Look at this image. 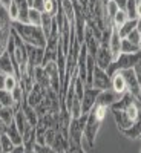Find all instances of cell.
Here are the masks:
<instances>
[{"label": "cell", "instance_id": "39", "mask_svg": "<svg viewBox=\"0 0 141 153\" xmlns=\"http://www.w3.org/2000/svg\"><path fill=\"white\" fill-rule=\"evenodd\" d=\"M112 2L118 6V9L126 11V3H127V0H112Z\"/></svg>", "mask_w": 141, "mask_h": 153}, {"label": "cell", "instance_id": "30", "mask_svg": "<svg viewBox=\"0 0 141 153\" xmlns=\"http://www.w3.org/2000/svg\"><path fill=\"white\" fill-rule=\"evenodd\" d=\"M29 23L34 26H42V12L34 8L29 9Z\"/></svg>", "mask_w": 141, "mask_h": 153}, {"label": "cell", "instance_id": "45", "mask_svg": "<svg viewBox=\"0 0 141 153\" xmlns=\"http://www.w3.org/2000/svg\"><path fill=\"white\" fill-rule=\"evenodd\" d=\"M109 2H110V0H101V3H103V8H104V6H107V3H109Z\"/></svg>", "mask_w": 141, "mask_h": 153}, {"label": "cell", "instance_id": "22", "mask_svg": "<svg viewBox=\"0 0 141 153\" xmlns=\"http://www.w3.org/2000/svg\"><path fill=\"white\" fill-rule=\"evenodd\" d=\"M6 135L9 136L11 141L14 143V146H20V144H23L22 133H20V130L17 129V126H16V123H14V121H12V123L8 126V132H6Z\"/></svg>", "mask_w": 141, "mask_h": 153}, {"label": "cell", "instance_id": "15", "mask_svg": "<svg viewBox=\"0 0 141 153\" xmlns=\"http://www.w3.org/2000/svg\"><path fill=\"white\" fill-rule=\"evenodd\" d=\"M45 97H46V91H45V89H42L38 84L34 83V87L31 89V92H29L28 97H26V103H28L29 106L35 107V106H38V104H40L42 101L45 100Z\"/></svg>", "mask_w": 141, "mask_h": 153}, {"label": "cell", "instance_id": "5", "mask_svg": "<svg viewBox=\"0 0 141 153\" xmlns=\"http://www.w3.org/2000/svg\"><path fill=\"white\" fill-rule=\"evenodd\" d=\"M141 60V49L138 51V52H132V54H124V52H121L120 55H118V58L117 60H113L110 65H109V68L106 69V72H107V75L112 76L117 74V72H120V71H124V69H134L135 68V65Z\"/></svg>", "mask_w": 141, "mask_h": 153}, {"label": "cell", "instance_id": "34", "mask_svg": "<svg viewBox=\"0 0 141 153\" xmlns=\"http://www.w3.org/2000/svg\"><path fill=\"white\" fill-rule=\"evenodd\" d=\"M8 12H9V17H11L12 22H16L19 19V8H17V3L16 2L11 3V6L8 8Z\"/></svg>", "mask_w": 141, "mask_h": 153}, {"label": "cell", "instance_id": "4", "mask_svg": "<svg viewBox=\"0 0 141 153\" xmlns=\"http://www.w3.org/2000/svg\"><path fill=\"white\" fill-rule=\"evenodd\" d=\"M109 107H104V106H98L95 104L91 112L87 113V120H86V126H84V138L89 144V147H94L95 144V136L100 130V126H101V121L104 120L106 117V112H107Z\"/></svg>", "mask_w": 141, "mask_h": 153}, {"label": "cell", "instance_id": "9", "mask_svg": "<svg viewBox=\"0 0 141 153\" xmlns=\"http://www.w3.org/2000/svg\"><path fill=\"white\" fill-rule=\"evenodd\" d=\"M101 91L95 87H86L84 86V91H83V98H81V113H89L91 109L95 106V101L97 97Z\"/></svg>", "mask_w": 141, "mask_h": 153}, {"label": "cell", "instance_id": "36", "mask_svg": "<svg viewBox=\"0 0 141 153\" xmlns=\"http://www.w3.org/2000/svg\"><path fill=\"white\" fill-rule=\"evenodd\" d=\"M32 8L37 9V11H40V12H43L45 11V0H34Z\"/></svg>", "mask_w": 141, "mask_h": 153}, {"label": "cell", "instance_id": "47", "mask_svg": "<svg viewBox=\"0 0 141 153\" xmlns=\"http://www.w3.org/2000/svg\"><path fill=\"white\" fill-rule=\"evenodd\" d=\"M0 153H5V152H3V149H2V144H0Z\"/></svg>", "mask_w": 141, "mask_h": 153}, {"label": "cell", "instance_id": "38", "mask_svg": "<svg viewBox=\"0 0 141 153\" xmlns=\"http://www.w3.org/2000/svg\"><path fill=\"white\" fill-rule=\"evenodd\" d=\"M8 126H9V124H6L3 120H0V136L6 135V132H8Z\"/></svg>", "mask_w": 141, "mask_h": 153}, {"label": "cell", "instance_id": "14", "mask_svg": "<svg viewBox=\"0 0 141 153\" xmlns=\"http://www.w3.org/2000/svg\"><path fill=\"white\" fill-rule=\"evenodd\" d=\"M11 31H12V22H0V55L6 52Z\"/></svg>", "mask_w": 141, "mask_h": 153}, {"label": "cell", "instance_id": "13", "mask_svg": "<svg viewBox=\"0 0 141 153\" xmlns=\"http://www.w3.org/2000/svg\"><path fill=\"white\" fill-rule=\"evenodd\" d=\"M121 97H123V95L117 94L115 91H110V89H107V91H101V92L98 94V97H97L95 104L104 106V107H109V109H110V106L117 103Z\"/></svg>", "mask_w": 141, "mask_h": 153}, {"label": "cell", "instance_id": "32", "mask_svg": "<svg viewBox=\"0 0 141 153\" xmlns=\"http://www.w3.org/2000/svg\"><path fill=\"white\" fill-rule=\"evenodd\" d=\"M0 144H2V149H3V152L5 153H11L12 152V149H14L16 146H14V143L9 139V136L8 135H3V136H0Z\"/></svg>", "mask_w": 141, "mask_h": 153}, {"label": "cell", "instance_id": "23", "mask_svg": "<svg viewBox=\"0 0 141 153\" xmlns=\"http://www.w3.org/2000/svg\"><path fill=\"white\" fill-rule=\"evenodd\" d=\"M123 135H126L127 138H131V139H135L141 135V115L138 117V120L129 127V129H126V130H121Z\"/></svg>", "mask_w": 141, "mask_h": 153}, {"label": "cell", "instance_id": "49", "mask_svg": "<svg viewBox=\"0 0 141 153\" xmlns=\"http://www.w3.org/2000/svg\"><path fill=\"white\" fill-rule=\"evenodd\" d=\"M2 107H3V104H2V103H0V109H2Z\"/></svg>", "mask_w": 141, "mask_h": 153}, {"label": "cell", "instance_id": "20", "mask_svg": "<svg viewBox=\"0 0 141 153\" xmlns=\"http://www.w3.org/2000/svg\"><path fill=\"white\" fill-rule=\"evenodd\" d=\"M54 22H55V17H52L51 14H48V12H45V11L42 12V29H43V34H45L46 38L51 35Z\"/></svg>", "mask_w": 141, "mask_h": 153}, {"label": "cell", "instance_id": "44", "mask_svg": "<svg viewBox=\"0 0 141 153\" xmlns=\"http://www.w3.org/2000/svg\"><path fill=\"white\" fill-rule=\"evenodd\" d=\"M137 17H141V3H137Z\"/></svg>", "mask_w": 141, "mask_h": 153}, {"label": "cell", "instance_id": "46", "mask_svg": "<svg viewBox=\"0 0 141 153\" xmlns=\"http://www.w3.org/2000/svg\"><path fill=\"white\" fill-rule=\"evenodd\" d=\"M26 2H28V5L32 8V5H34V0H26Z\"/></svg>", "mask_w": 141, "mask_h": 153}, {"label": "cell", "instance_id": "24", "mask_svg": "<svg viewBox=\"0 0 141 153\" xmlns=\"http://www.w3.org/2000/svg\"><path fill=\"white\" fill-rule=\"evenodd\" d=\"M0 103L3 104V107H16V109L20 107V106H17V103L14 101L12 92L6 91V89H2V91H0Z\"/></svg>", "mask_w": 141, "mask_h": 153}, {"label": "cell", "instance_id": "40", "mask_svg": "<svg viewBox=\"0 0 141 153\" xmlns=\"http://www.w3.org/2000/svg\"><path fill=\"white\" fill-rule=\"evenodd\" d=\"M11 153H25V146H23V144L16 146L14 149H12V152H11Z\"/></svg>", "mask_w": 141, "mask_h": 153}, {"label": "cell", "instance_id": "1", "mask_svg": "<svg viewBox=\"0 0 141 153\" xmlns=\"http://www.w3.org/2000/svg\"><path fill=\"white\" fill-rule=\"evenodd\" d=\"M110 110L113 113L117 127L120 130H126L141 115V101H138L129 92H126V94H123V97L117 103L110 106Z\"/></svg>", "mask_w": 141, "mask_h": 153}, {"label": "cell", "instance_id": "8", "mask_svg": "<svg viewBox=\"0 0 141 153\" xmlns=\"http://www.w3.org/2000/svg\"><path fill=\"white\" fill-rule=\"evenodd\" d=\"M123 78L126 81V89L127 92H129L131 95H134L138 101H141V86L137 80V75L134 72V69H124V71H120Z\"/></svg>", "mask_w": 141, "mask_h": 153}, {"label": "cell", "instance_id": "29", "mask_svg": "<svg viewBox=\"0 0 141 153\" xmlns=\"http://www.w3.org/2000/svg\"><path fill=\"white\" fill-rule=\"evenodd\" d=\"M140 51V48L138 46H135V45H132L127 38H121V52H124V54H132V52H138Z\"/></svg>", "mask_w": 141, "mask_h": 153}, {"label": "cell", "instance_id": "31", "mask_svg": "<svg viewBox=\"0 0 141 153\" xmlns=\"http://www.w3.org/2000/svg\"><path fill=\"white\" fill-rule=\"evenodd\" d=\"M17 84H19V78L16 75H6L5 76V89H6V91L12 92Z\"/></svg>", "mask_w": 141, "mask_h": 153}, {"label": "cell", "instance_id": "6", "mask_svg": "<svg viewBox=\"0 0 141 153\" xmlns=\"http://www.w3.org/2000/svg\"><path fill=\"white\" fill-rule=\"evenodd\" d=\"M86 120H87V113H83L80 118H72L71 120V124H69V143H72L75 146H81L83 138H84Z\"/></svg>", "mask_w": 141, "mask_h": 153}, {"label": "cell", "instance_id": "17", "mask_svg": "<svg viewBox=\"0 0 141 153\" xmlns=\"http://www.w3.org/2000/svg\"><path fill=\"white\" fill-rule=\"evenodd\" d=\"M34 83L38 84L42 89H45V91H48V89H51V80H49V75L46 74L45 68L43 66H38L34 69Z\"/></svg>", "mask_w": 141, "mask_h": 153}, {"label": "cell", "instance_id": "28", "mask_svg": "<svg viewBox=\"0 0 141 153\" xmlns=\"http://www.w3.org/2000/svg\"><path fill=\"white\" fill-rule=\"evenodd\" d=\"M126 14L129 20H137V0H127L126 3Z\"/></svg>", "mask_w": 141, "mask_h": 153}, {"label": "cell", "instance_id": "19", "mask_svg": "<svg viewBox=\"0 0 141 153\" xmlns=\"http://www.w3.org/2000/svg\"><path fill=\"white\" fill-rule=\"evenodd\" d=\"M0 72L5 74V75H16L14 66H12V63L9 60L8 52H3L2 55H0Z\"/></svg>", "mask_w": 141, "mask_h": 153}, {"label": "cell", "instance_id": "25", "mask_svg": "<svg viewBox=\"0 0 141 153\" xmlns=\"http://www.w3.org/2000/svg\"><path fill=\"white\" fill-rule=\"evenodd\" d=\"M16 117V107H2L0 109V120H3L6 124H11Z\"/></svg>", "mask_w": 141, "mask_h": 153}, {"label": "cell", "instance_id": "43", "mask_svg": "<svg viewBox=\"0 0 141 153\" xmlns=\"http://www.w3.org/2000/svg\"><path fill=\"white\" fill-rule=\"evenodd\" d=\"M135 29L141 34V17H138V19H137V28H135Z\"/></svg>", "mask_w": 141, "mask_h": 153}, {"label": "cell", "instance_id": "16", "mask_svg": "<svg viewBox=\"0 0 141 153\" xmlns=\"http://www.w3.org/2000/svg\"><path fill=\"white\" fill-rule=\"evenodd\" d=\"M109 49H110L112 58L117 60L118 55L121 54V37H120L118 29L115 26H112V34H110V40H109Z\"/></svg>", "mask_w": 141, "mask_h": 153}, {"label": "cell", "instance_id": "27", "mask_svg": "<svg viewBox=\"0 0 141 153\" xmlns=\"http://www.w3.org/2000/svg\"><path fill=\"white\" fill-rule=\"evenodd\" d=\"M127 20H129V17H127L126 11H121V9H120V11L117 12V14H115V17L112 19V25L118 29V28H121V26H123V25H124Z\"/></svg>", "mask_w": 141, "mask_h": 153}, {"label": "cell", "instance_id": "18", "mask_svg": "<svg viewBox=\"0 0 141 153\" xmlns=\"http://www.w3.org/2000/svg\"><path fill=\"white\" fill-rule=\"evenodd\" d=\"M110 89H113L117 94L123 95L127 92V89H126V81L123 78V75L121 72H117L113 76H112V80H110Z\"/></svg>", "mask_w": 141, "mask_h": 153}, {"label": "cell", "instance_id": "51", "mask_svg": "<svg viewBox=\"0 0 141 153\" xmlns=\"http://www.w3.org/2000/svg\"><path fill=\"white\" fill-rule=\"evenodd\" d=\"M138 138H140V139H141V135H140V136H138Z\"/></svg>", "mask_w": 141, "mask_h": 153}, {"label": "cell", "instance_id": "7", "mask_svg": "<svg viewBox=\"0 0 141 153\" xmlns=\"http://www.w3.org/2000/svg\"><path fill=\"white\" fill-rule=\"evenodd\" d=\"M26 49H28V74L34 78V69L43 65L45 48L26 45Z\"/></svg>", "mask_w": 141, "mask_h": 153}, {"label": "cell", "instance_id": "10", "mask_svg": "<svg viewBox=\"0 0 141 153\" xmlns=\"http://www.w3.org/2000/svg\"><path fill=\"white\" fill-rule=\"evenodd\" d=\"M112 61H113V58H112V54H110L109 45H107V43H100L98 52H97V57H95V65H97L100 69L106 71Z\"/></svg>", "mask_w": 141, "mask_h": 153}, {"label": "cell", "instance_id": "33", "mask_svg": "<svg viewBox=\"0 0 141 153\" xmlns=\"http://www.w3.org/2000/svg\"><path fill=\"white\" fill-rule=\"evenodd\" d=\"M34 152L35 153H57L51 146L48 144H35L34 146Z\"/></svg>", "mask_w": 141, "mask_h": 153}, {"label": "cell", "instance_id": "3", "mask_svg": "<svg viewBox=\"0 0 141 153\" xmlns=\"http://www.w3.org/2000/svg\"><path fill=\"white\" fill-rule=\"evenodd\" d=\"M12 29L17 32V35L25 42V45L45 48L46 46V37L43 34L42 26H34L31 23H20L12 22Z\"/></svg>", "mask_w": 141, "mask_h": 153}, {"label": "cell", "instance_id": "12", "mask_svg": "<svg viewBox=\"0 0 141 153\" xmlns=\"http://www.w3.org/2000/svg\"><path fill=\"white\" fill-rule=\"evenodd\" d=\"M83 45L87 49V54L95 60L97 52H98V48H100V40L97 38V35L94 34V31L89 28L87 25H86V29H84V42H83Z\"/></svg>", "mask_w": 141, "mask_h": 153}, {"label": "cell", "instance_id": "11", "mask_svg": "<svg viewBox=\"0 0 141 153\" xmlns=\"http://www.w3.org/2000/svg\"><path fill=\"white\" fill-rule=\"evenodd\" d=\"M110 80H112V78L107 75V72L103 71V69H100V68L95 65L92 87L98 89V91H107V89H110Z\"/></svg>", "mask_w": 141, "mask_h": 153}, {"label": "cell", "instance_id": "41", "mask_svg": "<svg viewBox=\"0 0 141 153\" xmlns=\"http://www.w3.org/2000/svg\"><path fill=\"white\" fill-rule=\"evenodd\" d=\"M14 2V0H0V6H3V8H9L11 6V3Z\"/></svg>", "mask_w": 141, "mask_h": 153}, {"label": "cell", "instance_id": "37", "mask_svg": "<svg viewBox=\"0 0 141 153\" xmlns=\"http://www.w3.org/2000/svg\"><path fill=\"white\" fill-rule=\"evenodd\" d=\"M134 72H135V75H137V80H138V83H140V86H141V60L135 65V68H134Z\"/></svg>", "mask_w": 141, "mask_h": 153}, {"label": "cell", "instance_id": "35", "mask_svg": "<svg viewBox=\"0 0 141 153\" xmlns=\"http://www.w3.org/2000/svg\"><path fill=\"white\" fill-rule=\"evenodd\" d=\"M140 35H141V34H140V32H138L137 29H134V31H132V32H131L129 35H127L126 38H127V40H129V42H131L132 45L138 46V45H140ZM138 48H140V46H138Z\"/></svg>", "mask_w": 141, "mask_h": 153}, {"label": "cell", "instance_id": "26", "mask_svg": "<svg viewBox=\"0 0 141 153\" xmlns=\"http://www.w3.org/2000/svg\"><path fill=\"white\" fill-rule=\"evenodd\" d=\"M135 28H137V20H127L121 28H118V34L121 38H126Z\"/></svg>", "mask_w": 141, "mask_h": 153}, {"label": "cell", "instance_id": "50", "mask_svg": "<svg viewBox=\"0 0 141 153\" xmlns=\"http://www.w3.org/2000/svg\"><path fill=\"white\" fill-rule=\"evenodd\" d=\"M137 3H141V0H137Z\"/></svg>", "mask_w": 141, "mask_h": 153}, {"label": "cell", "instance_id": "2", "mask_svg": "<svg viewBox=\"0 0 141 153\" xmlns=\"http://www.w3.org/2000/svg\"><path fill=\"white\" fill-rule=\"evenodd\" d=\"M77 2L80 5L86 25L94 31L98 40H101V35L104 31V16L101 0H77Z\"/></svg>", "mask_w": 141, "mask_h": 153}, {"label": "cell", "instance_id": "48", "mask_svg": "<svg viewBox=\"0 0 141 153\" xmlns=\"http://www.w3.org/2000/svg\"><path fill=\"white\" fill-rule=\"evenodd\" d=\"M138 46H140V49H141V35H140V45H138Z\"/></svg>", "mask_w": 141, "mask_h": 153}, {"label": "cell", "instance_id": "21", "mask_svg": "<svg viewBox=\"0 0 141 153\" xmlns=\"http://www.w3.org/2000/svg\"><path fill=\"white\" fill-rule=\"evenodd\" d=\"M22 110H23V113H25V117H26L28 123H29L31 126H37V123H38V117H37L35 109H34L32 106H29L26 101H23V103H22Z\"/></svg>", "mask_w": 141, "mask_h": 153}, {"label": "cell", "instance_id": "42", "mask_svg": "<svg viewBox=\"0 0 141 153\" xmlns=\"http://www.w3.org/2000/svg\"><path fill=\"white\" fill-rule=\"evenodd\" d=\"M5 74H2L0 72V91H2V89H5Z\"/></svg>", "mask_w": 141, "mask_h": 153}]
</instances>
